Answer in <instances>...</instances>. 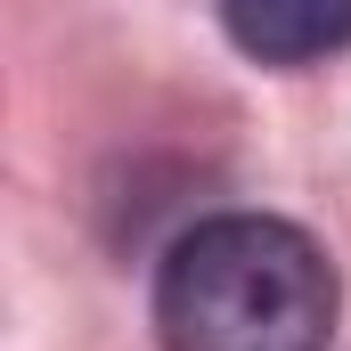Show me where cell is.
<instances>
[{
	"instance_id": "7a4b0ae2",
	"label": "cell",
	"mask_w": 351,
	"mask_h": 351,
	"mask_svg": "<svg viewBox=\"0 0 351 351\" xmlns=\"http://www.w3.org/2000/svg\"><path fill=\"white\" fill-rule=\"evenodd\" d=\"M221 25L262 66H327L351 49V0H221Z\"/></svg>"
},
{
	"instance_id": "6da1fadb",
	"label": "cell",
	"mask_w": 351,
	"mask_h": 351,
	"mask_svg": "<svg viewBox=\"0 0 351 351\" xmlns=\"http://www.w3.org/2000/svg\"><path fill=\"white\" fill-rule=\"evenodd\" d=\"M164 351H327L335 269L278 213L196 221L156 269Z\"/></svg>"
}]
</instances>
